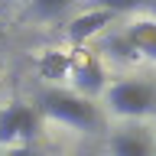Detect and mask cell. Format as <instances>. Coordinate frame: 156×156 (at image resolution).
<instances>
[{"label": "cell", "instance_id": "cell-1", "mask_svg": "<svg viewBox=\"0 0 156 156\" xmlns=\"http://www.w3.org/2000/svg\"><path fill=\"white\" fill-rule=\"evenodd\" d=\"M36 114L58 120V124H68L75 130H85V133H98L104 127L94 101L75 94V91H65V88H46L36 101Z\"/></svg>", "mask_w": 156, "mask_h": 156}, {"label": "cell", "instance_id": "cell-2", "mask_svg": "<svg viewBox=\"0 0 156 156\" xmlns=\"http://www.w3.org/2000/svg\"><path fill=\"white\" fill-rule=\"evenodd\" d=\"M104 98L117 117H146L156 111V88L146 81H114L111 88H104Z\"/></svg>", "mask_w": 156, "mask_h": 156}, {"label": "cell", "instance_id": "cell-3", "mask_svg": "<svg viewBox=\"0 0 156 156\" xmlns=\"http://www.w3.org/2000/svg\"><path fill=\"white\" fill-rule=\"evenodd\" d=\"M39 133V114L36 107L23 104V101H13L0 111V146H33Z\"/></svg>", "mask_w": 156, "mask_h": 156}, {"label": "cell", "instance_id": "cell-4", "mask_svg": "<svg viewBox=\"0 0 156 156\" xmlns=\"http://www.w3.org/2000/svg\"><path fill=\"white\" fill-rule=\"evenodd\" d=\"M68 75H72V88H75V94L88 98V101L104 91V68H101V62H98L94 55L75 58L72 68H68Z\"/></svg>", "mask_w": 156, "mask_h": 156}, {"label": "cell", "instance_id": "cell-5", "mask_svg": "<svg viewBox=\"0 0 156 156\" xmlns=\"http://www.w3.org/2000/svg\"><path fill=\"white\" fill-rule=\"evenodd\" d=\"M124 39L133 46L136 55H146V58H156V13L146 20H136L124 29Z\"/></svg>", "mask_w": 156, "mask_h": 156}, {"label": "cell", "instance_id": "cell-6", "mask_svg": "<svg viewBox=\"0 0 156 156\" xmlns=\"http://www.w3.org/2000/svg\"><path fill=\"white\" fill-rule=\"evenodd\" d=\"M114 13H107V10H91V13H85V16H78V20H72L68 23V39L72 42H85V39H91V36H98L104 26H111L114 23Z\"/></svg>", "mask_w": 156, "mask_h": 156}, {"label": "cell", "instance_id": "cell-7", "mask_svg": "<svg viewBox=\"0 0 156 156\" xmlns=\"http://www.w3.org/2000/svg\"><path fill=\"white\" fill-rule=\"evenodd\" d=\"M111 153L114 156H153V143L143 130H120L111 136Z\"/></svg>", "mask_w": 156, "mask_h": 156}, {"label": "cell", "instance_id": "cell-8", "mask_svg": "<svg viewBox=\"0 0 156 156\" xmlns=\"http://www.w3.org/2000/svg\"><path fill=\"white\" fill-rule=\"evenodd\" d=\"M94 10H107V13H156V0H91Z\"/></svg>", "mask_w": 156, "mask_h": 156}, {"label": "cell", "instance_id": "cell-9", "mask_svg": "<svg viewBox=\"0 0 156 156\" xmlns=\"http://www.w3.org/2000/svg\"><path fill=\"white\" fill-rule=\"evenodd\" d=\"M68 68H72V58L65 52H46V55L39 58V72L42 78H65Z\"/></svg>", "mask_w": 156, "mask_h": 156}, {"label": "cell", "instance_id": "cell-10", "mask_svg": "<svg viewBox=\"0 0 156 156\" xmlns=\"http://www.w3.org/2000/svg\"><path fill=\"white\" fill-rule=\"evenodd\" d=\"M72 7V0H29V16L36 20H58Z\"/></svg>", "mask_w": 156, "mask_h": 156}, {"label": "cell", "instance_id": "cell-11", "mask_svg": "<svg viewBox=\"0 0 156 156\" xmlns=\"http://www.w3.org/2000/svg\"><path fill=\"white\" fill-rule=\"evenodd\" d=\"M107 49H111V55H114V58H124V62H136V58H140V55L133 52V46L124 39V33L107 39Z\"/></svg>", "mask_w": 156, "mask_h": 156}, {"label": "cell", "instance_id": "cell-12", "mask_svg": "<svg viewBox=\"0 0 156 156\" xmlns=\"http://www.w3.org/2000/svg\"><path fill=\"white\" fill-rule=\"evenodd\" d=\"M7 156H36V150H33V146H13Z\"/></svg>", "mask_w": 156, "mask_h": 156}]
</instances>
